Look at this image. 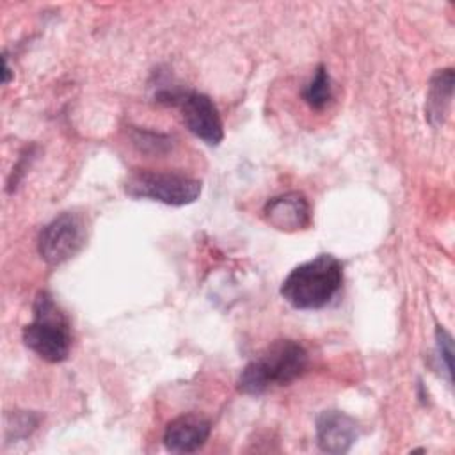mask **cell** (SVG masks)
Returning a JSON list of instances; mask_svg holds the SVG:
<instances>
[{"label":"cell","mask_w":455,"mask_h":455,"mask_svg":"<svg viewBox=\"0 0 455 455\" xmlns=\"http://www.w3.org/2000/svg\"><path fill=\"white\" fill-rule=\"evenodd\" d=\"M307 361V352L300 343L277 339L243 366L236 382L238 391L258 396L275 386H288L306 371Z\"/></svg>","instance_id":"1"},{"label":"cell","mask_w":455,"mask_h":455,"mask_svg":"<svg viewBox=\"0 0 455 455\" xmlns=\"http://www.w3.org/2000/svg\"><path fill=\"white\" fill-rule=\"evenodd\" d=\"M341 284V261L332 254H318L286 275L281 295L295 309H322L336 297Z\"/></svg>","instance_id":"2"},{"label":"cell","mask_w":455,"mask_h":455,"mask_svg":"<svg viewBox=\"0 0 455 455\" xmlns=\"http://www.w3.org/2000/svg\"><path fill=\"white\" fill-rule=\"evenodd\" d=\"M25 345L48 363L68 359L71 331L66 315L48 291H39L34 300V320L23 329Z\"/></svg>","instance_id":"3"},{"label":"cell","mask_w":455,"mask_h":455,"mask_svg":"<svg viewBox=\"0 0 455 455\" xmlns=\"http://www.w3.org/2000/svg\"><path fill=\"white\" fill-rule=\"evenodd\" d=\"M124 192L133 199H151L169 206H185L201 194V181L181 172L137 169L124 180Z\"/></svg>","instance_id":"4"},{"label":"cell","mask_w":455,"mask_h":455,"mask_svg":"<svg viewBox=\"0 0 455 455\" xmlns=\"http://www.w3.org/2000/svg\"><path fill=\"white\" fill-rule=\"evenodd\" d=\"M155 100L164 105H172L181 110V117L188 132L208 146H217L224 139L220 114L213 100L197 91L183 89H160Z\"/></svg>","instance_id":"5"},{"label":"cell","mask_w":455,"mask_h":455,"mask_svg":"<svg viewBox=\"0 0 455 455\" xmlns=\"http://www.w3.org/2000/svg\"><path fill=\"white\" fill-rule=\"evenodd\" d=\"M85 242L84 222L76 213L64 212L39 233L37 251L44 263L60 265L73 258Z\"/></svg>","instance_id":"6"},{"label":"cell","mask_w":455,"mask_h":455,"mask_svg":"<svg viewBox=\"0 0 455 455\" xmlns=\"http://www.w3.org/2000/svg\"><path fill=\"white\" fill-rule=\"evenodd\" d=\"M359 437L354 418L341 411H323L316 416V443L325 453H347Z\"/></svg>","instance_id":"7"},{"label":"cell","mask_w":455,"mask_h":455,"mask_svg":"<svg viewBox=\"0 0 455 455\" xmlns=\"http://www.w3.org/2000/svg\"><path fill=\"white\" fill-rule=\"evenodd\" d=\"M265 220L279 231H299L311 224V206L302 192H286L267 201Z\"/></svg>","instance_id":"8"},{"label":"cell","mask_w":455,"mask_h":455,"mask_svg":"<svg viewBox=\"0 0 455 455\" xmlns=\"http://www.w3.org/2000/svg\"><path fill=\"white\" fill-rule=\"evenodd\" d=\"M212 425L199 414H181L174 418L164 432V444L172 453H194L210 437Z\"/></svg>","instance_id":"9"},{"label":"cell","mask_w":455,"mask_h":455,"mask_svg":"<svg viewBox=\"0 0 455 455\" xmlns=\"http://www.w3.org/2000/svg\"><path fill=\"white\" fill-rule=\"evenodd\" d=\"M453 82H455V75L451 68L437 69L430 78L427 103H425V116L432 126H439L446 119L451 96H453Z\"/></svg>","instance_id":"10"},{"label":"cell","mask_w":455,"mask_h":455,"mask_svg":"<svg viewBox=\"0 0 455 455\" xmlns=\"http://www.w3.org/2000/svg\"><path fill=\"white\" fill-rule=\"evenodd\" d=\"M302 100L315 110L325 108L332 100V82L327 73V68L320 64L313 78L302 89Z\"/></svg>","instance_id":"11"},{"label":"cell","mask_w":455,"mask_h":455,"mask_svg":"<svg viewBox=\"0 0 455 455\" xmlns=\"http://www.w3.org/2000/svg\"><path fill=\"white\" fill-rule=\"evenodd\" d=\"M435 345H437L439 361H441L443 370L446 373V380L451 382V359H453V339H451V334L446 329L437 327L435 329Z\"/></svg>","instance_id":"12"},{"label":"cell","mask_w":455,"mask_h":455,"mask_svg":"<svg viewBox=\"0 0 455 455\" xmlns=\"http://www.w3.org/2000/svg\"><path fill=\"white\" fill-rule=\"evenodd\" d=\"M135 144L140 148V149H148L151 148L153 151H160L164 148L169 146V139L160 135V133H144V132H137V137H135Z\"/></svg>","instance_id":"13"},{"label":"cell","mask_w":455,"mask_h":455,"mask_svg":"<svg viewBox=\"0 0 455 455\" xmlns=\"http://www.w3.org/2000/svg\"><path fill=\"white\" fill-rule=\"evenodd\" d=\"M4 84H7L11 80V69H9V64H7V59L4 57Z\"/></svg>","instance_id":"14"}]
</instances>
